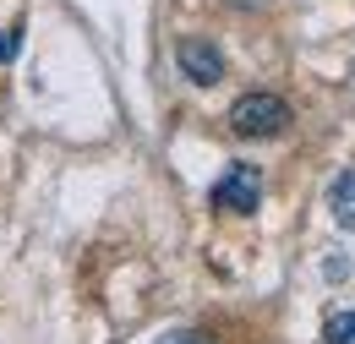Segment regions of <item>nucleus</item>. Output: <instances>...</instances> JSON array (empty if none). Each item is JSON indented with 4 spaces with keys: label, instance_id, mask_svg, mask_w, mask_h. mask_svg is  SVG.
Wrapping results in <instances>:
<instances>
[{
    "label": "nucleus",
    "instance_id": "6",
    "mask_svg": "<svg viewBox=\"0 0 355 344\" xmlns=\"http://www.w3.org/2000/svg\"><path fill=\"white\" fill-rule=\"evenodd\" d=\"M159 344H214L208 334H191V328H180V334H164Z\"/></svg>",
    "mask_w": 355,
    "mask_h": 344
},
{
    "label": "nucleus",
    "instance_id": "5",
    "mask_svg": "<svg viewBox=\"0 0 355 344\" xmlns=\"http://www.w3.org/2000/svg\"><path fill=\"white\" fill-rule=\"evenodd\" d=\"M322 339L328 344H355V311H334L322 322Z\"/></svg>",
    "mask_w": 355,
    "mask_h": 344
},
{
    "label": "nucleus",
    "instance_id": "1",
    "mask_svg": "<svg viewBox=\"0 0 355 344\" xmlns=\"http://www.w3.org/2000/svg\"><path fill=\"white\" fill-rule=\"evenodd\" d=\"M290 126V104L279 93H246L230 104V131L235 137H279Z\"/></svg>",
    "mask_w": 355,
    "mask_h": 344
},
{
    "label": "nucleus",
    "instance_id": "7",
    "mask_svg": "<svg viewBox=\"0 0 355 344\" xmlns=\"http://www.w3.org/2000/svg\"><path fill=\"white\" fill-rule=\"evenodd\" d=\"M230 6H241V11H263V6H273V0H230Z\"/></svg>",
    "mask_w": 355,
    "mask_h": 344
},
{
    "label": "nucleus",
    "instance_id": "4",
    "mask_svg": "<svg viewBox=\"0 0 355 344\" xmlns=\"http://www.w3.org/2000/svg\"><path fill=\"white\" fill-rule=\"evenodd\" d=\"M328 208H334V218H339L345 230H355V170H345L328 186Z\"/></svg>",
    "mask_w": 355,
    "mask_h": 344
},
{
    "label": "nucleus",
    "instance_id": "2",
    "mask_svg": "<svg viewBox=\"0 0 355 344\" xmlns=\"http://www.w3.org/2000/svg\"><path fill=\"white\" fill-rule=\"evenodd\" d=\"M214 208L219 214H257L263 208V170L257 164H230L214 180Z\"/></svg>",
    "mask_w": 355,
    "mask_h": 344
},
{
    "label": "nucleus",
    "instance_id": "3",
    "mask_svg": "<svg viewBox=\"0 0 355 344\" xmlns=\"http://www.w3.org/2000/svg\"><path fill=\"white\" fill-rule=\"evenodd\" d=\"M175 60H180V71H186L191 83H202V87H214V83L224 77V55H219L208 39H180Z\"/></svg>",
    "mask_w": 355,
    "mask_h": 344
}]
</instances>
